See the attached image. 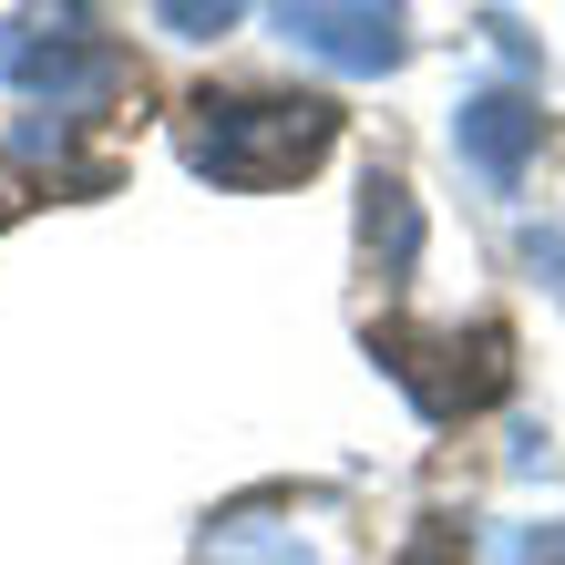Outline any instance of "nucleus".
Returning a JSON list of instances; mask_svg holds the SVG:
<instances>
[{
	"label": "nucleus",
	"mask_w": 565,
	"mask_h": 565,
	"mask_svg": "<svg viewBox=\"0 0 565 565\" xmlns=\"http://www.w3.org/2000/svg\"><path fill=\"white\" fill-rule=\"evenodd\" d=\"M11 83L42 114H93V104H114V93H124V52L93 42V31H83V42H73V31H21Z\"/></svg>",
	"instance_id": "39448f33"
},
{
	"label": "nucleus",
	"mask_w": 565,
	"mask_h": 565,
	"mask_svg": "<svg viewBox=\"0 0 565 565\" xmlns=\"http://www.w3.org/2000/svg\"><path fill=\"white\" fill-rule=\"evenodd\" d=\"M524 565H565V524H535V535H524Z\"/></svg>",
	"instance_id": "1a4fd4ad"
},
{
	"label": "nucleus",
	"mask_w": 565,
	"mask_h": 565,
	"mask_svg": "<svg viewBox=\"0 0 565 565\" xmlns=\"http://www.w3.org/2000/svg\"><path fill=\"white\" fill-rule=\"evenodd\" d=\"M371 350H381V371L402 381L431 422H462V412H483L493 391H504V329H431V340L371 329Z\"/></svg>",
	"instance_id": "f03ea898"
},
{
	"label": "nucleus",
	"mask_w": 565,
	"mask_h": 565,
	"mask_svg": "<svg viewBox=\"0 0 565 565\" xmlns=\"http://www.w3.org/2000/svg\"><path fill=\"white\" fill-rule=\"evenodd\" d=\"M360 247H371L381 278H412V257H422V206H412L402 175H371V185H360Z\"/></svg>",
	"instance_id": "423d86ee"
},
{
	"label": "nucleus",
	"mask_w": 565,
	"mask_h": 565,
	"mask_svg": "<svg viewBox=\"0 0 565 565\" xmlns=\"http://www.w3.org/2000/svg\"><path fill=\"white\" fill-rule=\"evenodd\" d=\"M278 31L319 52L329 73H402L412 62V11L402 0H278Z\"/></svg>",
	"instance_id": "7ed1b4c3"
},
{
	"label": "nucleus",
	"mask_w": 565,
	"mask_h": 565,
	"mask_svg": "<svg viewBox=\"0 0 565 565\" xmlns=\"http://www.w3.org/2000/svg\"><path fill=\"white\" fill-rule=\"evenodd\" d=\"M11 216H21V175L0 164V226H11Z\"/></svg>",
	"instance_id": "9d476101"
},
{
	"label": "nucleus",
	"mask_w": 565,
	"mask_h": 565,
	"mask_svg": "<svg viewBox=\"0 0 565 565\" xmlns=\"http://www.w3.org/2000/svg\"><path fill=\"white\" fill-rule=\"evenodd\" d=\"M452 154L473 164L493 195H514L524 175H535V154H545V104H535V93H514V83L462 93V104H452Z\"/></svg>",
	"instance_id": "20e7f679"
},
{
	"label": "nucleus",
	"mask_w": 565,
	"mask_h": 565,
	"mask_svg": "<svg viewBox=\"0 0 565 565\" xmlns=\"http://www.w3.org/2000/svg\"><path fill=\"white\" fill-rule=\"evenodd\" d=\"M340 145V104L329 93H195L185 154L216 185H288Z\"/></svg>",
	"instance_id": "f257e3e1"
},
{
	"label": "nucleus",
	"mask_w": 565,
	"mask_h": 565,
	"mask_svg": "<svg viewBox=\"0 0 565 565\" xmlns=\"http://www.w3.org/2000/svg\"><path fill=\"white\" fill-rule=\"evenodd\" d=\"M524 257H535V268H555V288H565V226H535V237H524Z\"/></svg>",
	"instance_id": "6e6552de"
},
{
	"label": "nucleus",
	"mask_w": 565,
	"mask_h": 565,
	"mask_svg": "<svg viewBox=\"0 0 565 565\" xmlns=\"http://www.w3.org/2000/svg\"><path fill=\"white\" fill-rule=\"evenodd\" d=\"M247 0H154V21L175 31V42H216V31H237Z\"/></svg>",
	"instance_id": "0eeeda50"
}]
</instances>
